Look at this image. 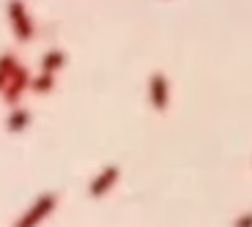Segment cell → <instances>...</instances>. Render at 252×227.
<instances>
[{"mask_svg": "<svg viewBox=\"0 0 252 227\" xmlns=\"http://www.w3.org/2000/svg\"><path fill=\"white\" fill-rule=\"evenodd\" d=\"M55 208H58V195L55 192H41L25 208V214L14 222V227H38Z\"/></svg>", "mask_w": 252, "mask_h": 227, "instance_id": "cell-1", "label": "cell"}, {"mask_svg": "<svg viewBox=\"0 0 252 227\" xmlns=\"http://www.w3.org/2000/svg\"><path fill=\"white\" fill-rule=\"evenodd\" d=\"M8 22H11V30H14V38L28 44L36 33V25H33L31 14H28V6L22 0H8Z\"/></svg>", "mask_w": 252, "mask_h": 227, "instance_id": "cell-2", "label": "cell"}, {"mask_svg": "<svg viewBox=\"0 0 252 227\" xmlns=\"http://www.w3.org/2000/svg\"><path fill=\"white\" fill-rule=\"evenodd\" d=\"M31 80H33L31 71L22 63H17V69L11 71L6 88H3V101H6L8 107H19V99L25 96V90H31Z\"/></svg>", "mask_w": 252, "mask_h": 227, "instance_id": "cell-3", "label": "cell"}, {"mask_svg": "<svg viewBox=\"0 0 252 227\" xmlns=\"http://www.w3.org/2000/svg\"><path fill=\"white\" fill-rule=\"evenodd\" d=\"M118 178H121V167H118V164H104V167L91 178L88 195L94 197V200H101L104 195L113 192V186L118 183Z\"/></svg>", "mask_w": 252, "mask_h": 227, "instance_id": "cell-4", "label": "cell"}, {"mask_svg": "<svg viewBox=\"0 0 252 227\" xmlns=\"http://www.w3.org/2000/svg\"><path fill=\"white\" fill-rule=\"evenodd\" d=\"M148 101L157 113H164L170 107V85H167V77L162 71H154L148 77Z\"/></svg>", "mask_w": 252, "mask_h": 227, "instance_id": "cell-5", "label": "cell"}, {"mask_svg": "<svg viewBox=\"0 0 252 227\" xmlns=\"http://www.w3.org/2000/svg\"><path fill=\"white\" fill-rule=\"evenodd\" d=\"M28 126H31V113H28L25 107H11V113H8V118H6L8 132L19 134V132H25Z\"/></svg>", "mask_w": 252, "mask_h": 227, "instance_id": "cell-6", "label": "cell"}, {"mask_svg": "<svg viewBox=\"0 0 252 227\" xmlns=\"http://www.w3.org/2000/svg\"><path fill=\"white\" fill-rule=\"evenodd\" d=\"M66 66V52L63 50H50L47 55H41V71L47 74H58Z\"/></svg>", "mask_w": 252, "mask_h": 227, "instance_id": "cell-7", "label": "cell"}, {"mask_svg": "<svg viewBox=\"0 0 252 227\" xmlns=\"http://www.w3.org/2000/svg\"><path fill=\"white\" fill-rule=\"evenodd\" d=\"M17 63H19V60H17L14 52H3V55H0V93H3V88H6L11 71L17 69Z\"/></svg>", "mask_w": 252, "mask_h": 227, "instance_id": "cell-8", "label": "cell"}, {"mask_svg": "<svg viewBox=\"0 0 252 227\" xmlns=\"http://www.w3.org/2000/svg\"><path fill=\"white\" fill-rule=\"evenodd\" d=\"M55 88V74H47V71H38V77L31 80V90L36 93H50Z\"/></svg>", "mask_w": 252, "mask_h": 227, "instance_id": "cell-9", "label": "cell"}, {"mask_svg": "<svg viewBox=\"0 0 252 227\" xmlns=\"http://www.w3.org/2000/svg\"><path fill=\"white\" fill-rule=\"evenodd\" d=\"M233 227H252V214H241Z\"/></svg>", "mask_w": 252, "mask_h": 227, "instance_id": "cell-10", "label": "cell"}]
</instances>
